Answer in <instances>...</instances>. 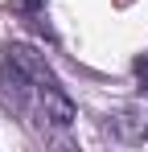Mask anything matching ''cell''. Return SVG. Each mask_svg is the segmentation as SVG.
<instances>
[{
    "label": "cell",
    "instance_id": "cell-2",
    "mask_svg": "<svg viewBox=\"0 0 148 152\" xmlns=\"http://www.w3.org/2000/svg\"><path fill=\"white\" fill-rule=\"evenodd\" d=\"M111 132L119 140H127V144L144 140L148 136V99H136V103H127L119 115H111Z\"/></svg>",
    "mask_w": 148,
    "mask_h": 152
},
{
    "label": "cell",
    "instance_id": "cell-4",
    "mask_svg": "<svg viewBox=\"0 0 148 152\" xmlns=\"http://www.w3.org/2000/svg\"><path fill=\"white\" fill-rule=\"evenodd\" d=\"M41 4H45V0H17V8H21V12H29V17H33Z\"/></svg>",
    "mask_w": 148,
    "mask_h": 152
},
{
    "label": "cell",
    "instance_id": "cell-3",
    "mask_svg": "<svg viewBox=\"0 0 148 152\" xmlns=\"http://www.w3.org/2000/svg\"><path fill=\"white\" fill-rule=\"evenodd\" d=\"M132 70H136V78H140V86L148 91V53H140V58H136V66H132Z\"/></svg>",
    "mask_w": 148,
    "mask_h": 152
},
{
    "label": "cell",
    "instance_id": "cell-1",
    "mask_svg": "<svg viewBox=\"0 0 148 152\" xmlns=\"http://www.w3.org/2000/svg\"><path fill=\"white\" fill-rule=\"evenodd\" d=\"M0 86H4L12 107L33 115L41 127H70L78 119L74 99L66 95L62 78L29 45H8L4 50V58H0Z\"/></svg>",
    "mask_w": 148,
    "mask_h": 152
}]
</instances>
